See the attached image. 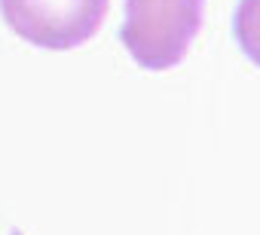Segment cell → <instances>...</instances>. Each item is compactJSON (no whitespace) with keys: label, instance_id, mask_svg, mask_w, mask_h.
<instances>
[{"label":"cell","instance_id":"6da1fadb","mask_svg":"<svg viewBox=\"0 0 260 235\" xmlns=\"http://www.w3.org/2000/svg\"><path fill=\"white\" fill-rule=\"evenodd\" d=\"M202 13L205 0H125L119 40L138 67L169 70L187 58Z\"/></svg>","mask_w":260,"mask_h":235},{"label":"cell","instance_id":"3957f363","mask_svg":"<svg viewBox=\"0 0 260 235\" xmlns=\"http://www.w3.org/2000/svg\"><path fill=\"white\" fill-rule=\"evenodd\" d=\"M13 235H22V232H13Z\"/></svg>","mask_w":260,"mask_h":235},{"label":"cell","instance_id":"7a4b0ae2","mask_svg":"<svg viewBox=\"0 0 260 235\" xmlns=\"http://www.w3.org/2000/svg\"><path fill=\"white\" fill-rule=\"evenodd\" d=\"M110 0H0V16L22 40L68 52L92 40L107 16Z\"/></svg>","mask_w":260,"mask_h":235}]
</instances>
